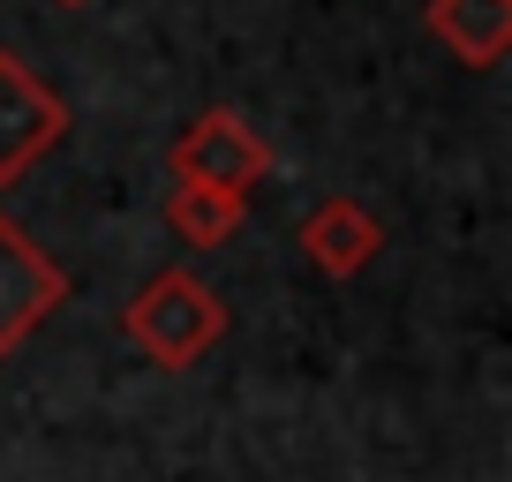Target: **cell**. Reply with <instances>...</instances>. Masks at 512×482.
<instances>
[{
    "instance_id": "obj_1",
    "label": "cell",
    "mask_w": 512,
    "mask_h": 482,
    "mask_svg": "<svg viewBox=\"0 0 512 482\" xmlns=\"http://www.w3.org/2000/svg\"><path fill=\"white\" fill-rule=\"evenodd\" d=\"M121 332H128V347L151 354L159 370H196V362L226 339V302L196 272L174 264V272H151L144 287L128 294Z\"/></svg>"
},
{
    "instance_id": "obj_2",
    "label": "cell",
    "mask_w": 512,
    "mask_h": 482,
    "mask_svg": "<svg viewBox=\"0 0 512 482\" xmlns=\"http://www.w3.org/2000/svg\"><path fill=\"white\" fill-rule=\"evenodd\" d=\"M166 166H174V181H204V189L249 196L256 181H272V144H264L234 106H211V113H196L189 129L174 136Z\"/></svg>"
},
{
    "instance_id": "obj_3",
    "label": "cell",
    "mask_w": 512,
    "mask_h": 482,
    "mask_svg": "<svg viewBox=\"0 0 512 482\" xmlns=\"http://www.w3.org/2000/svg\"><path fill=\"white\" fill-rule=\"evenodd\" d=\"M61 136H68V98L16 53H0V181L31 174Z\"/></svg>"
},
{
    "instance_id": "obj_4",
    "label": "cell",
    "mask_w": 512,
    "mask_h": 482,
    "mask_svg": "<svg viewBox=\"0 0 512 482\" xmlns=\"http://www.w3.org/2000/svg\"><path fill=\"white\" fill-rule=\"evenodd\" d=\"M68 302V272L0 211V362Z\"/></svg>"
},
{
    "instance_id": "obj_5",
    "label": "cell",
    "mask_w": 512,
    "mask_h": 482,
    "mask_svg": "<svg viewBox=\"0 0 512 482\" xmlns=\"http://www.w3.org/2000/svg\"><path fill=\"white\" fill-rule=\"evenodd\" d=\"M384 249V226L362 196H324L317 211L302 219V257L317 264L324 279H362Z\"/></svg>"
},
{
    "instance_id": "obj_6",
    "label": "cell",
    "mask_w": 512,
    "mask_h": 482,
    "mask_svg": "<svg viewBox=\"0 0 512 482\" xmlns=\"http://www.w3.org/2000/svg\"><path fill=\"white\" fill-rule=\"evenodd\" d=\"M422 23L460 68H497L512 53V0H430Z\"/></svg>"
},
{
    "instance_id": "obj_7",
    "label": "cell",
    "mask_w": 512,
    "mask_h": 482,
    "mask_svg": "<svg viewBox=\"0 0 512 482\" xmlns=\"http://www.w3.org/2000/svg\"><path fill=\"white\" fill-rule=\"evenodd\" d=\"M241 219H249V196H234V189L174 181V196H166V226H174L189 249H219V241H234Z\"/></svg>"
},
{
    "instance_id": "obj_8",
    "label": "cell",
    "mask_w": 512,
    "mask_h": 482,
    "mask_svg": "<svg viewBox=\"0 0 512 482\" xmlns=\"http://www.w3.org/2000/svg\"><path fill=\"white\" fill-rule=\"evenodd\" d=\"M61 8H91V0H61Z\"/></svg>"
}]
</instances>
